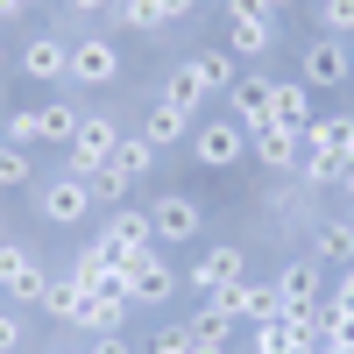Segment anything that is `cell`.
<instances>
[{
    "label": "cell",
    "mask_w": 354,
    "mask_h": 354,
    "mask_svg": "<svg viewBox=\"0 0 354 354\" xmlns=\"http://www.w3.org/2000/svg\"><path fill=\"white\" fill-rule=\"evenodd\" d=\"M100 248H106V262H113V270H121V283H128V270L156 248V220H149V205H113V220L100 227Z\"/></svg>",
    "instance_id": "1"
},
{
    "label": "cell",
    "mask_w": 354,
    "mask_h": 354,
    "mask_svg": "<svg viewBox=\"0 0 354 354\" xmlns=\"http://www.w3.org/2000/svg\"><path fill=\"white\" fill-rule=\"evenodd\" d=\"M227 50L234 57H270L277 50V8L270 0H227Z\"/></svg>",
    "instance_id": "2"
},
{
    "label": "cell",
    "mask_w": 354,
    "mask_h": 354,
    "mask_svg": "<svg viewBox=\"0 0 354 354\" xmlns=\"http://www.w3.org/2000/svg\"><path fill=\"white\" fill-rule=\"evenodd\" d=\"M121 135H128V128L113 121V113H85V121H78V135H71V149H64V156H71V170H78V177L106 170L113 156H121Z\"/></svg>",
    "instance_id": "3"
},
{
    "label": "cell",
    "mask_w": 354,
    "mask_h": 354,
    "mask_svg": "<svg viewBox=\"0 0 354 354\" xmlns=\"http://www.w3.org/2000/svg\"><path fill=\"white\" fill-rule=\"evenodd\" d=\"M36 213H43L50 227H78L85 213H93V177H78V170L43 177V185H36Z\"/></svg>",
    "instance_id": "4"
},
{
    "label": "cell",
    "mask_w": 354,
    "mask_h": 354,
    "mask_svg": "<svg viewBox=\"0 0 354 354\" xmlns=\"http://www.w3.org/2000/svg\"><path fill=\"white\" fill-rule=\"evenodd\" d=\"M248 142H255V135L234 121V113H220V121H198V128H192V156H198L205 170H234V163L248 156Z\"/></svg>",
    "instance_id": "5"
},
{
    "label": "cell",
    "mask_w": 354,
    "mask_h": 354,
    "mask_svg": "<svg viewBox=\"0 0 354 354\" xmlns=\"http://www.w3.org/2000/svg\"><path fill=\"white\" fill-rule=\"evenodd\" d=\"M347 78H354V50H347L340 36H319V43L298 50V85H312V93H333V85H347Z\"/></svg>",
    "instance_id": "6"
},
{
    "label": "cell",
    "mask_w": 354,
    "mask_h": 354,
    "mask_svg": "<svg viewBox=\"0 0 354 354\" xmlns=\"http://www.w3.org/2000/svg\"><path fill=\"white\" fill-rule=\"evenodd\" d=\"M198 298H227L234 283H248V262H241V241H220V248H205L192 262V277H185Z\"/></svg>",
    "instance_id": "7"
},
{
    "label": "cell",
    "mask_w": 354,
    "mask_h": 354,
    "mask_svg": "<svg viewBox=\"0 0 354 354\" xmlns=\"http://www.w3.org/2000/svg\"><path fill=\"white\" fill-rule=\"evenodd\" d=\"M0 290H8L15 305H43L50 277H43V262L28 255V241H0Z\"/></svg>",
    "instance_id": "8"
},
{
    "label": "cell",
    "mask_w": 354,
    "mask_h": 354,
    "mask_svg": "<svg viewBox=\"0 0 354 354\" xmlns=\"http://www.w3.org/2000/svg\"><path fill=\"white\" fill-rule=\"evenodd\" d=\"M121 78V43L113 36H78L71 43V85H113Z\"/></svg>",
    "instance_id": "9"
},
{
    "label": "cell",
    "mask_w": 354,
    "mask_h": 354,
    "mask_svg": "<svg viewBox=\"0 0 354 354\" xmlns=\"http://www.w3.org/2000/svg\"><path fill=\"white\" fill-rule=\"evenodd\" d=\"M248 156L270 170V177H290V170H305V135H290V128H255Z\"/></svg>",
    "instance_id": "10"
},
{
    "label": "cell",
    "mask_w": 354,
    "mask_h": 354,
    "mask_svg": "<svg viewBox=\"0 0 354 354\" xmlns=\"http://www.w3.org/2000/svg\"><path fill=\"white\" fill-rule=\"evenodd\" d=\"M220 100H227V113H234L248 135H255V128H270V78H262V71H241Z\"/></svg>",
    "instance_id": "11"
},
{
    "label": "cell",
    "mask_w": 354,
    "mask_h": 354,
    "mask_svg": "<svg viewBox=\"0 0 354 354\" xmlns=\"http://www.w3.org/2000/svg\"><path fill=\"white\" fill-rule=\"evenodd\" d=\"M312 121H319V113H312V85H298V78H277V85H270V128L305 135Z\"/></svg>",
    "instance_id": "12"
},
{
    "label": "cell",
    "mask_w": 354,
    "mask_h": 354,
    "mask_svg": "<svg viewBox=\"0 0 354 354\" xmlns=\"http://www.w3.org/2000/svg\"><path fill=\"white\" fill-rule=\"evenodd\" d=\"M149 220H156V241H192V234L205 227L198 198H185V192H163V198L149 205Z\"/></svg>",
    "instance_id": "13"
},
{
    "label": "cell",
    "mask_w": 354,
    "mask_h": 354,
    "mask_svg": "<svg viewBox=\"0 0 354 354\" xmlns=\"http://www.w3.org/2000/svg\"><path fill=\"white\" fill-rule=\"evenodd\" d=\"M128 298H135V305H163V298H177V270L163 262V248H149V255L128 270Z\"/></svg>",
    "instance_id": "14"
},
{
    "label": "cell",
    "mask_w": 354,
    "mask_h": 354,
    "mask_svg": "<svg viewBox=\"0 0 354 354\" xmlns=\"http://www.w3.org/2000/svg\"><path fill=\"white\" fill-rule=\"evenodd\" d=\"M128 290H93V298H85V312H78V326L85 333H93V340H113V333H121L128 326Z\"/></svg>",
    "instance_id": "15"
},
{
    "label": "cell",
    "mask_w": 354,
    "mask_h": 354,
    "mask_svg": "<svg viewBox=\"0 0 354 354\" xmlns=\"http://www.w3.org/2000/svg\"><path fill=\"white\" fill-rule=\"evenodd\" d=\"M21 78H71V43L64 36H28L21 43Z\"/></svg>",
    "instance_id": "16"
},
{
    "label": "cell",
    "mask_w": 354,
    "mask_h": 354,
    "mask_svg": "<svg viewBox=\"0 0 354 354\" xmlns=\"http://www.w3.org/2000/svg\"><path fill=\"white\" fill-rule=\"evenodd\" d=\"M312 262L319 270H354V220H319L312 227Z\"/></svg>",
    "instance_id": "17"
},
{
    "label": "cell",
    "mask_w": 354,
    "mask_h": 354,
    "mask_svg": "<svg viewBox=\"0 0 354 354\" xmlns=\"http://www.w3.org/2000/svg\"><path fill=\"white\" fill-rule=\"evenodd\" d=\"M277 298L283 305H326V270H319V262H283L277 270Z\"/></svg>",
    "instance_id": "18"
},
{
    "label": "cell",
    "mask_w": 354,
    "mask_h": 354,
    "mask_svg": "<svg viewBox=\"0 0 354 354\" xmlns=\"http://www.w3.org/2000/svg\"><path fill=\"white\" fill-rule=\"evenodd\" d=\"M227 312L248 319V326H262V319H283V298H277V283H234L227 290Z\"/></svg>",
    "instance_id": "19"
},
{
    "label": "cell",
    "mask_w": 354,
    "mask_h": 354,
    "mask_svg": "<svg viewBox=\"0 0 354 354\" xmlns=\"http://www.w3.org/2000/svg\"><path fill=\"white\" fill-rule=\"evenodd\" d=\"M85 298H93V290H85L78 277H50V290H43V319H57V326H78V312H85Z\"/></svg>",
    "instance_id": "20"
},
{
    "label": "cell",
    "mask_w": 354,
    "mask_h": 354,
    "mask_svg": "<svg viewBox=\"0 0 354 354\" xmlns=\"http://www.w3.org/2000/svg\"><path fill=\"white\" fill-rule=\"evenodd\" d=\"M192 128H198V121H185V113H177V106H163V100H156L149 113H142V128H135V135L149 142V149H177V142H185Z\"/></svg>",
    "instance_id": "21"
},
{
    "label": "cell",
    "mask_w": 354,
    "mask_h": 354,
    "mask_svg": "<svg viewBox=\"0 0 354 354\" xmlns=\"http://www.w3.org/2000/svg\"><path fill=\"white\" fill-rule=\"evenodd\" d=\"M185 326H192V340H198V347H227V340H234V326H241V319L227 312V298H205V305H198V312L185 319Z\"/></svg>",
    "instance_id": "22"
},
{
    "label": "cell",
    "mask_w": 354,
    "mask_h": 354,
    "mask_svg": "<svg viewBox=\"0 0 354 354\" xmlns=\"http://www.w3.org/2000/svg\"><path fill=\"white\" fill-rule=\"evenodd\" d=\"M347 135H354V113H319L305 128V156H347Z\"/></svg>",
    "instance_id": "23"
},
{
    "label": "cell",
    "mask_w": 354,
    "mask_h": 354,
    "mask_svg": "<svg viewBox=\"0 0 354 354\" xmlns=\"http://www.w3.org/2000/svg\"><path fill=\"white\" fill-rule=\"evenodd\" d=\"M192 78L205 85V100H213V93H227V85L241 78V57H234V50H198L192 57Z\"/></svg>",
    "instance_id": "24"
},
{
    "label": "cell",
    "mask_w": 354,
    "mask_h": 354,
    "mask_svg": "<svg viewBox=\"0 0 354 354\" xmlns=\"http://www.w3.org/2000/svg\"><path fill=\"white\" fill-rule=\"evenodd\" d=\"M71 277H78L85 290H128V283H121V270H113V262H106V248H100V241H85V248H78Z\"/></svg>",
    "instance_id": "25"
},
{
    "label": "cell",
    "mask_w": 354,
    "mask_h": 354,
    "mask_svg": "<svg viewBox=\"0 0 354 354\" xmlns=\"http://www.w3.org/2000/svg\"><path fill=\"white\" fill-rule=\"evenodd\" d=\"M163 106H177L185 121H198V106H205V85L192 78V64H177V71H170V85H163Z\"/></svg>",
    "instance_id": "26"
},
{
    "label": "cell",
    "mask_w": 354,
    "mask_h": 354,
    "mask_svg": "<svg viewBox=\"0 0 354 354\" xmlns=\"http://www.w3.org/2000/svg\"><path fill=\"white\" fill-rule=\"evenodd\" d=\"M156 156H163V149H149V142H142V135L128 128V135H121V156H113V170H121L128 185H142V177L156 170Z\"/></svg>",
    "instance_id": "27"
},
{
    "label": "cell",
    "mask_w": 354,
    "mask_h": 354,
    "mask_svg": "<svg viewBox=\"0 0 354 354\" xmlns=\"http://www.w3.org/2000/svg\"><path fill=\"white\" fill-rule=\"evenodd\" d=\"M0 142H8V149H36L43 142V106H15L8 121H0Z\"/></svg>",
    "instance_id": "28"
},
{
    "label": "cell",
    "mask_w": 354,
    "mask_h": 354,
    "mask_svg": "<svg viewBox=\"0 0 354 354\" xmlns=\"http://www.w3.org/2000/svg\"><path fill=\"white\" fill-rule=\"evenodd\" d=\"M106 21H121V28H142V36H156V28L170 21L163 15V0H113V15Z\"/></svg>",
    "instance_id": "29"
},
{
    "label": "cell",
    "mask_w": 354,
    "mask_h": 354,
    "mask_svg": "<svg viewBox=\"0 0 354 354\" xmlns=\"http://www.w3.org/2000/svg\"><path fill=\"white\" fill-rule=\"evenodd\" d=\"M248 354H305V340L283 326V319H262L255 326V340H248Z\"/></svg>",
    "instance_id": "30"
},
{
    "label": "cell",
    "mask_w": 354,
    "mask_h": 354,
    "mask_svg": "<svg viewBox=\"0 0 354 354\" xmlns=\"http://www.w3.org/2000/svg\"><path fill=\"white\" fill-rule=\"evenodd\" d=\"M78 121H85V113H78V106H64V100H57V106H43V142H64V149H71Z\"/></svg>",
    "instance_id": "31"
},
{
    "label": "cell",
    "mask_w": 354,
    "mask_h": 354,
    "mask_svg": "<svg viewBox=\"0 0 354 354\" xmlns=\"http://www.w3.org/2000/svg\"><path fill=\"white\" fill-rule=\"evenodd\" d=\"M319 347L354 354V312H333V305H326V333H319Z\"/></svg>",
    "instance_id": "32"
},
{
    "label": "cell",
    "mask_w": 354,
    "mask_h": 354,
    "mask_svg": "<svg viewBox=\"0 0 354 354\" xmlns=\"http://www.w3.org/2000/svg\"><path fill=\"white\" fill-rule=\"evenodd\" d=\"M93 205H128V177L113 170V163H106V170H93Z\"/></svg>",
    "instance_id": "33"
},
{
    "label": "cell",
    "mask_w": 354,
    "mask_h": 354,
    "mask_svg": "<svg viewBox=\"0 0 354 354\" xmlns=\"http://www.w3.org/2000/svg\"><path fill=\"white\" fill-rule=\"evenodd\" d=\"M0 185H36V163H28V149H8V142H0Z\"/></svg>",
    "instance_id": "34"
},
{
    "label": "cell",
    "mask_w": 354,
    "mask_h": 354,
    "mask_svg": "<svg viewBox=\"0 0 354 354\" xmlns=\"http://www.w3.org/2000/svg\"><path fill=\"white\" fill-rule=\"evenodd\" d=\"M319 21L326 36H354V0H319Z\"/></svg>",
    "instance_id": "35"
},
{
    "label": "cell",
    "mask_w": 354,
    "mask_h": 354,
    "mask_svg": "<svg viewBox=\"0 0 354 354\" xmlns=\"http://www.w3.org/2000/svg\"><path fill=\"white\" fill-rule=\"evenodd\" d=\"M198 340H192V326H156V340H149V354H192Z\"/></svg>",
    "instance_id": "36"
},
{
    "label": "cell",
    "mask_w": 354,
    "mask_h": 354,
    "mask_svg": "<svg viewBox=\"0 0 354 354\" xmlns=\"http://www.w3.org/2000/svg\"><path fill=\"white\" fill-rule=\"evenodd\" d=\"M21 333H28V319H21V305H15V312L0 305V354H21Z\"/></svg>",
    "instance_id": "37"
},
{
    "label": "cell",
    "mask_w": 354,
    "mask_h": 354,
    "mask_svg": "<svg viewBox=\"0 0 354 354\" xmlns=\"http://www.w3.org/2000/svg\"><path fill=\"white\" fill-rule=\"evenodd\" d=\"M326 305H333V312H354V270H340V283L326 290Z\"/></svg>",
    "instance_id": "38"
},
{
    "label": "cell",
    "mask_w": 354,
    "mask_h": 354,
    "mask_svg": "<svg viewBox=\"0 0 354 354\" xmlns=\"http://www.w3.org/2000/svg\"><path fill=\"white\" fill-rule=\"evenodd\" d=\"M78 15H113V0H71Z\"/></svg>",
    "instance_id": "39"
},
{
    "label": "cell",
    "mask_w": 354,
    "mask_h": 354,
    "mask_svg": "<svg viewBox=\"0 0 354 354\" xmlns=\"http://www.w3.org/2000/svg\"><path fill=\"white\" fill-rule=\"evenodd\" d=\"M192 8H198V0H163V15H170V21H177V15H192Z\"/></svg>",
    "instance_id": "40"
},
{
    "label": "cell",
    "mask_w": 354,
    "mask_h": 354,
    "mask_svg": "<svg viewBox=\"0 0 354 354\" xmlns=\"http://www.w3.org/2000/svg\"><path fill=\"white\" fill-rule=\"evenodd\" d=\"M0 15H21V0H0Z\"/></svg>",
    "instance_id": "41"
},
{
    "label": "cell",
    "mask_w": 354,
    "mask_h": 354,
    "mask_svg": "<svg viewBox=\"0 0 354 354\" xmlns=\"http://www.w3.org/2000/svg\"><path fill=\"white\" fill-rule=\"evenodd\" d=\"M192 354H227V347H192Z\"/></svg>",
    "instance_id": "42"
},
{
    "label": "cell",
    "mask_w": 354,
    "mask_h": 354,
    "mask_svg": "<svg viewBox=\"0 0 354 354\" xmlns=\"http://www.w3.org/2000/svg\"><path fill=\"white\" fill-rule=\"evenodd\" d=\"M340 192H347V198H354V170H347V185H340Z\"/></svg>",
    "instance_id": "43"
},
{
    "label": "cell",
    "mask_w": 354,
    "mask_h": 354,
    "mask_svg": "<svg viewBox=\"0 0 354 354\" xmlns=\"http://www.w3.org/2000/svg\"><path fill=\"white\" fill-rule=\"evenodd\" d=\"M0 71H8V43H0Z\"/></svg>",
    "instance_id": "44"
},
{
    "label": "cell",
    "mask_w": 354,
    "mask_h": 354,
    "mask_svg": "<svg viewBox=\"0 0 354 354\" xmlns=\"http://www.w3.org/2000/svg\"><path fill=\"white\" fill-rule=\"evenodd\" d=\"M305 354H333V347H305Z\"/></svg>",
    "instance_id": "45"
},
{
    "label": "cell",
    "mask_w": 354,
    "mask_h": 354,
    "mask_svg": "<svg viewBox=\"0 0 354 354\" xmlns=\"http://www.w3.org/2000/svg\"><path fill=\"white\" fill-rule=\"evenodd\" d=\"M21 8H43V0H21Z\"/></svg>",
    "instance_id": "46"
},
{
    "label": "cell",
    "mask_w": 354,
    "mask_h": 354,
    "mask_svg": "<svg viewBox=\"0 0 354 354\" xmlns=\"http://www.w3.org/2000/svg\"><path fill=\"white\" fill-rule=\"evenodd\" d=\"M270 8H290V0H270Z\"/></svg>",
    "instance_id": "47"
},
{
    "label": "cell",
    "mask_w": 354,
    "mask_h": 354,
    "mask_svg": "<svg viewBox=\"0 0 354 354\" xmlns=\"http://www.w3.org/2000/svg\"><path fill=\"white\" fill-rule=\"evenodd\" d=\"M347 156H354V135H347Z\"/></svg>",
    "instance_id": "48"
},
{
    "label": "cell",
    "mask_w": 354,
    "mask_h": 354,
    "mask_svg": "<svg viewBox=\"0 0 354 354\" xmlns=\"http://www.w3.org/2000/svg\"><path fill=\"white\" fill-rule=\"evenodd\" d=\"M0 298H8V290H0Z\"/></svg>",
    "instance_id": "49"
}]
</instances>
